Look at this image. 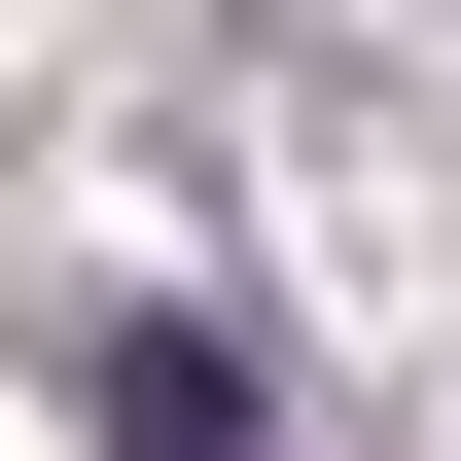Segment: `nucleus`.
I'll return each mask as SVG.
<instances>
[{
    "instance_id": "f257e3e1",
    "label": "nucleus",
    "mask_w": 461,
    "mask_h": 461,
    "mask_svg": "<svg viewBox=\"0 0 461 461\" xmlns=\"http://www.w3.org/2000/svg\"><path fill=\"white\" fill-rule=\"evenodd\" d=\"M107 426H142V461H249V355H213V320H107Z\"/></svg>"
}]
</instances>
